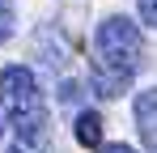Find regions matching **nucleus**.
Here are the masks:
<instances>
[{
  "label": "nucleus",
  "mask_w": 157,
  "mask_h": 153,
  "mask_svg": "<svg viewBox=\"0 0 157 153\" xmlns=\"http://www.w3.org/2000/svg\"><path fill=\"white\" fill-rule=\"evenodd\" d=\"M144 64V34L128 13H110L94 30V64L89 85L98 98H119Z\"/></svg>",
  "instance_id": "obj_1"
},
{
  "label": "nucleus",
  "mask_w": 157,
  "mask_h": 153,
  "mask_svg": "<svg viewBox=\"0 0 157 153\" xmlns=\"http://www.w3.org/2000/svg\"><path fill=\"white\" fill-rule=\"evenodd\" d=\"M0 115L17 136H38V140L47 136V102L26 64L0 68Z\"/></svg>",
  "instance_id": "obj_2"
},
{
  "label": "nucleus",
  "mask_w": 157,
  "mask_h": 153,
  "mask_svg": "<svg viewBox=\"0 0 157 153\" xmlns=\"http://www.w3.org/2000/svg\"><path fill=\"white\" fill-rule=\"evenodd\" d=\"M132 115H136V128H140L144 149L157 153V85L136 94V102H132Z\"/></svg>",
  "instance_id": "obj_3"
},
{
  "label": "nucleus",
  "mask_w": 157,
  "mask_h": 153,
  "mask_svg": "<svg viewBox=\"0 0 157 153\" xmlns=\"http://www.w3.org/2000/svg\"><path fill=\"white\" fill-rule=\"evenodd\" d=\"M77 140L85 149H102V115L98 111H81L77 115Z\"/></svg>",
  "instance_id": "obj_4"
},
{
  "label": "nucleus",
  "mask_w": 157,
  "mask_h": 153,
  "mask_svg": "<svg viewBox=\"0 0 157 153\" xmlns=\"http://www.w3.org/2000/svg\"><path fill=\"white\" fill-rule=\"evenodd\" d=\"M4 153H47V136L38 140V136H13L9 145H4Z\"/></svg>",
  "instance_id": "obj_5"
},
{
  "label": "nucleus",
  "mask_w": 157,
  "mask_h": 153,
  "mask_svg": "<svg viewBox=\"0 0 157 153\" xmlns=\"http://www.w3.org/2000/svg\"><path fill=\"white\" fill-rule=\"evenodd\" d=\"M13 26H17V9H13V0H0V47L13 38Z\"/></svg>",
  "instance_id": "obj_6"
},
{
  "label": "nucleus",
  "mask_w": 157,
  "mask_h": 153,
  "mask_svg": "<svg viewBox=\"0 0 157 153\" xmlns=\"http://www.w3.org/2000/svg\"><path fill=\"white\" fill-rule=\"evenodd\" d=\"M136 9H140V22L157 30V0H136Z\"/></svg>",
  "instance_id": "obj_7"
},
{
  "label": "nucleus",
  "mask_w": 157,
  "mask_h": 153,
  "mask_svg": "<svg viewBox=\"0 0 157 153\" xmlns=\"http://www.w3.org/2000/svg\"><path fill=\"white\" fill-rule=\"evenodd\" d=\"M98 153H136L132 145H123V140H110V145H102Z\"/></svg>",
  "instance_id": "obj_8"
}]
</instances>
